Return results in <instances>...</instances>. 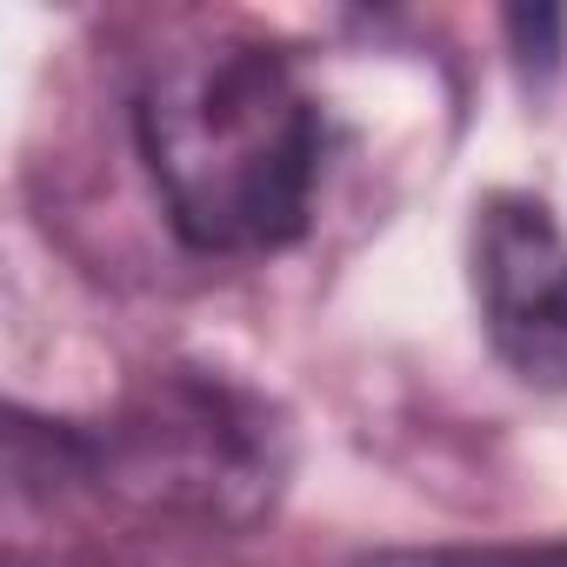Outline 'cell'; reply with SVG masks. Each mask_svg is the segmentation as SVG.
Returning a JSON list of instances; mask_svg holds the SVG:
<instances>
[{
	"mask_svg": "<svg viewBox=\"0 0 567 567\" xmlns=\"http://www.w3.org/2000/svg\"><path fill=\"white\" fill-rule=\"evenodd\" d=\"M141 161L167 220L200 254H274L308 227L321 114L267 41H194L134 94Z\"/></svg>",
	"mask_w": 567,
	"mask_h": 567,
	"instance_id": "cell-1",
	"label": "cell"
},
{
	"mask_svg": "<svg viewBox=\"0 0 567 567\" xmlns=\"http://www.w3.org/2000/svg\"><path fill=\"white\" fill-rule=\"evenodd\" d=\"M8 454L48 461V481L87 487L141 520H187V527H247L274 507L288 474V427L280 414L220 381L174 368L134 388L107 421H28L8 414Z\"/></svg>",
	"mask_w": 567,
	"mask_h": 567,
	"instance_id": "cell-2",
	"label": "cell"
},
{
	"mask_svg": "<svg viewBox=\"0 0 567 567\" xmlns=\"http://www.w3.org/2000/svg\"><path fill=\"white\" fill-rule=\"evenodd\" d=\"M474 288L494 354L534 388H567V240L540 200L494 194L481 207Z\"/></svg>",
	"mask_w": 567,
	"mask_h": 567,
	"instance_id": "cell-3",
	"label": "cell"
},
{
	"mask_svg": "<svg viewBox=\"0 0 567 567\" xmlns=\"http://www.w3.org/2000/svg\"><path fill=\"white\" fill-rule=\"evenodd\" d=\"M368 567H567V540H540V547H427V554H381Z\"/></svg>",
	"mask_w": 567,
	"mask_h": 567,
	"instance_id": "cell-4",
	"label": "cell"
}]
</instances>
